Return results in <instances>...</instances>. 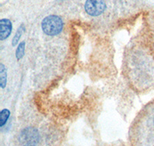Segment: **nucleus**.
Returning a JSON list of instances; mask_svg holds the SVG:
<instances>
[{
    "instance_id": "obj_2",
    "label": "nucleus",
    "mask_w": 154,
    "mask_h": 146,
    "mask_svg": "<svg viewBox=\"0 0 154 146\" xmlns=\"http://www.w3.org/2000/svg\"><path fill=\"white\" fill-rule=\"evenodd\" d=\"M39 141V132L34 127L25 128L19 135V141L22 146H36Z\"/></svg>"
},
{
    "instance_id": "obj_8",
    "label": "nucleus",
    "mask_w": 154,
    "mask_h": 146,
    "mask_svg": "<svg viewBox=\"0 0 154 146\" xmlns=\"http://www.w3.org/2000/svg\"><path fill=\"white\" fill-rule=\"evenodd\" d=\"M23 30H24V27H23V26L22 25V26L18 29L17 32H16V33L15 34V36L13 37V38H12V46H16V45L18 44L19 39H20V37H21L22 34H23Z\"/></svg>"
},
{
    "instance_id": "obj_6",
    "label": "nucleus",
    "mask_w": 154,
    "mask_h": 146,
    "mask_svg": "<svg viewBox=\"0 0 154 146\" xmlns=\"http://www.w3.org/2000/svg\"><path fill=\"white\" fill-rule=\"evenodd\" d=\"M10 115V111L8 109H3L0 114V126L3 127L4 125L6 123Z\"/></svg>"
},
{
    "instance_id": "obj_9",
    "label": "nucleus",
    "mask_w": 154,
    "mask_h": 146,
    "mask_svg": "<svg viewBox=\"0 0 154 146\" xmlns=\"http://www.w3.org/2000/svg\"><path fill=\"white\" fill-rule=\"evenodd\" d=\"M153 123H154V119H153Z\"/></svg>"
},
{
    "instance_id": "obj_3",
    "label": "nucleus",
    "mask_w": 154,
    "mask_h": 146,
    "mask_svg": "<svg viewBox=\"0 0 154 146\" xmlns=\"http://www.w3.org/2000/svg\"><path fill=\"white\" fill-rule=\"evenodd\" d=\"M106 9L104 0H86L85 3V10L92 16L101 15Z\"/></svg>"
},
{
    "instance_id": "obj_7",
    "label": "nucleus",
    "mask_w": 154,
    "mask_h": 146,
    "mask_svg": "<svg viewBox=\"0 0 154 146\" xmlns=\"http://www.w3.org/2000/svg\"><path fill=\"white\" fill-rule=\"evenodd\" d=\"M25 47H26V43H25V42H22L19 43V46H18L17 49L16 51V56L18 60L21 59L23 57V56H24Z\"/></svg>"
},
{
    "instance_id": "obj_4",
    "label": "nucleus",
    "mask_w": 154,
    "mask_h": 146,
    "mask_svg": "<svg viewBox=\"0 0 154 146\" xmlns=\"http://www.w3.org/2000/svg\"><path fill=\"white\" fill-rule=\"evenodd\" d=\"M12 23L7 19L0 20V40H4L9 36L12 32Z\"/></svg>"
},
{
    "instance_id": "obj_5",
    "label": "nucleus",
    "mask_w": 154,
    "mask_h": 146,
    "mask_svg": "<svg viewBox=\"0 0 154 146\" xmlns=\"http://www.w3.org/2000/svg\"><path fill=\"white\" fill-rule=\"evenodd\" d=\"M7 83V73L6 69L3 64H0V85L1 88L3 89L5 87Z\"/></svg>"
},
{
    "instance_id": "obj_1",
    "label": "nucleus",
    "mask_w": 154,
    "mask_h": 146,
    "mask_svg": "<svg viewBox=\"0 0 154 146\" xmlns=\"http://www.w3.org/2000/svg\"><path fill=\"white\" fill-rule=\"evenodd\" d=\"M63 29V22L60 16H49L42 22V29L46 35L50 36L60 34Z\"/></svg>"
}]
</instances>
